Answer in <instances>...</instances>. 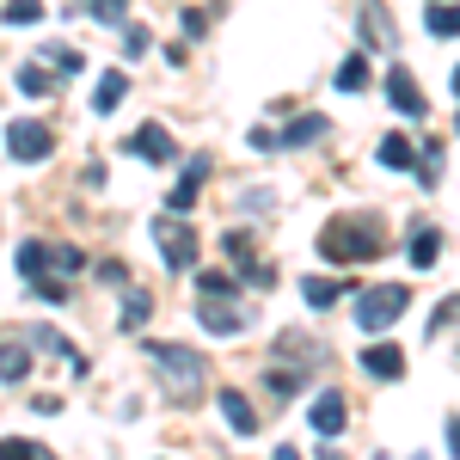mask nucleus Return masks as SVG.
<instances>
[{"label": "nucleus", "mask_w": 460, "mask_h": 460, "mask_svg": "<svg viewBox=\"0 0 460 460\" xmlns=\"http://www.w3.org/2000/svg\"><path fill=\"white\" fill-rule=\"evenodd\" d=\"M350 277H307V283H301V301H307V307H338V295H350Z\"/></svg>", "instance_id": "obj_13"}, {"label": "nucleus", "mask_w": 460, "mask_h": 460, "mask_svg": "<svg viewBox=\"0 0 460 460\" xmlns=\"http://www.w3.org/2000/svg\"><path fill=\"white\" fill-rule=\"evenodd\" d=\"M142 356H147L154 381H160V393L172 405H197L209 393V362L190 350V344H142Z\"/></svg>", "instance_id": "obj_1"}, {"label": "nucleus", "mask_w": 460, "mask_h": 460, "mask_svg": "<svg viewBox=\"0 0 460 460\" xmlns=\"http://www.w3.org/2000/svg\"><path fill=\"white\" fill-rule=\"evenodd\" d=\"M31 344H37V350H49V356H62L74 375H86V356L74 350V344L62 338V332H56V325H37V332H31Z\"/></svg>", "instance_id": "obj_14"}, {"label": "nucleus", "mask_w": 460, "mask_h": 460, "mask_svg": "<svg viewBox=\"0 0 460 460\" xmlns=\"http://www.w3.org/2000/svg\"><path fill=\"white\" fill-rule=\"evenodd\" d=\"M49 147H56V136H49L37 117H13V123H6V154H13V160H49Z\"/></svg>", "instance_id": "obj_6"}, {"label": "nucleus", "mask_w": 460, "mask_h": 460, "mask_svg": "<svg viewBox=\"0 0 460 460\" xmlns=\"http://www.w3.org/2000/svg\"><path fill=\"white\" fill-rule=\"evenodd\" d=\"M442 246H448V240H442L436 227H418V234H411V264H418V270H436Z\"/></svg>", "instance_id": "obj_20"}, {"label": "nucleus", "mask_w": 460, "mask_h": 460, "mask_svg": "<svg viewBox=\"0 0 460 460\" xmlns=\"http://www.w3.org/2000/svg\"><path fill=\"white\" fill-rule=\"evenodd\" d=\"M234 288H240V277H227V270H203V277H197V301H203V295H234Z\"/></svg>", "instance_id": "obj_30"}, {"label": "nucleus", "mask_w": 460, "mask_h": 460, "mask_svg": "<svg viewBox=\"0 0 460 460\" xmlns=\"http://www.w3.org/2000/svg\"><path fill=\"white\" fill-rule=\"evenodd\" d=\"M209 31V13H197V6H184V37H203Z\"/></svg>", "instance_id": "obj_35"}, {"label": "nucleus", "mask_w": 460, "mask_h": 460, "mask_svg": "<svg viewBox=\"0 0 460 460\" xmlns=\"http://www.w3.org/2000/svg\"><path fill=\"white\" fill-rule=\"evenodd\" d=\"M129 154H142L147 166H172V160H178V142L160 129V123H142V129L129 136Z\"/></svg>", "instance_id": "obj_8"}, {"label": "nucleus", "mask_w": 460, "mask_h": 460, "mask_svg": "<svg viewBox=\"0 0 460 460\" xmlns=\"http://www.w3.org/2000/svg\"><path fill=\"white\" fill-rule=\"evenodd\" d=\"M319 460H344V455H338V448H325V455H319Z\"/></svg>", "instance_id": "obj_38"}, {"label": "nucleus", "mask_w": 460, "mask_h": 460, "mask_svg": "<svg viewBox=\"0 0 460 460\" xmlns=\"http://www.w3.org/2000/svg\"><path fill=\"white\" fill-rule=\"evenodd\" d=\"M264 381H270V393H277V399H295V393L307 387V375H301V368H270Z\"/></svg>", "instance_id": "obj_28"}, {"label": "nucleus", "mask_w": 460, "mask_h": 460, "mask_svg": "<svg viewBox=\"0 0 460 460\" xmlns=\"http://www.w3.org/2000/svg\"><path fill=\"white\" fill-rule=\"evenodd\" d=\"M362 368H368L375 381H399V375H405V350H399V344H368V350H362Z\"/></svg>", "instance_id": "obj_12"}, {"label": "nucleus", "mask_w": 460, "mask_h": 460, "mask_svg": "<svg viewBox=\"0 0 460 460\" xmlns=\"http://www.w3.org/2000/svg\"><path fill=\"white\" fill-rule=\"evenodd\" d=\"M43 62H49L56 74H80V68H86L80 49H68V43H43Z\"/></svg>", "instance_id": "obj_26"}, {"label": "nucleus", "mask_w": 460, "mask_h": 460, "mask_svg": "<svg viewBox=\"0 0 460 460\" xmlns=\"http://www.w3.org/2000/svg\"><path fill=\"white\" fill-rule=\"evenodd\" d=\"M448 325H455V301H442V307H436V319H429V344H436Z\"/></svg>", "instance_id": "obj_34"}, {"label": "nucleus", "mask_w": 460, "mask_h": 460, "mask_svg": "<svg viewBox=\"0 0 460 460\" xmlns=\"http://www.w3.org/2000/svg\"><path fill=\"white\" fill-rule=\"evenodd\" d=\"M221 246H227V258H234V264H246V258H252V234H240V227H234Z\"/></svg>", "instance_id": "obj_33"}, {"label": "nucleus", "mask_w": 460, "mask_h": 460, "mask_svg": "<svg viewBox=\"0 0 460 460\" xmlns=\"http://www.w3.org/2000/svg\"><path fill=\"white\" fill-rule=\"evenodd\" d=\"M405 307H411V288L405 283H375V288L356 295V325H362V332H387Z\"/></svg>", "instance_id": "obj_3"}, {"label": "nucleus", "mask_w": 460, "mask_h": 460, "mask_svg": "<svg viewBox=\"0 0 460 460\" xmlns=\"http://www.w3.org/2000/svg\"><path fill=\"white\" fill-rule=\"evenodd\" d=\"M307 418H314V429L332 442V436H344V424H350V399H344L338 387H325V393L314 399V411H307Z\"/></svg>", "instance_id": "obj_7"}, {"label": "nucleus", "mask_w": 460, "mask_h": 460, "mask_svg": "<svg viewBox=\"0 0 460 460\" xmlns=\"http://www.w3.org/2000/svg\"><path fill=\"white\" fill-rule=\"evenodd\" d=\"M411 160H418V147L405 142V136H387V142H381V166H387V172H405Z\"/></svg>", "instance_id": "obj_24"}, {"label": "nucleus", "mask_w": 460, "mask_h": 460, "mask_svg": "<svg viewBox=\"0 0 460 460\" xmlns=\"http://www.w3.org/2000/svg\"><path fill=\"white\" fill-rule=\"evenodd\" d=\"M147 43H154V37H147V31H142V25H129V31H123V49H129V56H142Z\"/></svg>", "instance_id": "obj_36"}, {"label": "nucleus", "mask_w": 460, "mask_h": 460, "mask_svg": "<svg viewBox=\"0 0 460 460\" xmlns=\"http://www.w3.org/2000/svg\"><path fill=\"white\" fill-rule=\"evenodd\" d=\"M221 418L234 436H258V411H252V399L240 387H221Z\"/></svg>", "instance_id": "obj_10"}, {"label": "nucleus", "mask_w": 460, "mask_h": 460, "mask_svg": "<svg viewBox=\"0 0 460 460\" xmlns=\"http://www.w3.org/2000/svg\"><path fill=\"white\" fill-rule=\"evenodd\" d=\"M387 99H393V111H399V117H424V93H418V80H411V74L405 68H387Z\"/></svg>", "instance_id": "obj_9"}, {"label": "nucleus", "mask_w": 460, "mask_h": 460, "mask_svg": "<svg viewBox=\"0 0 460 460\" xmlns=\"http://www.w3.org/2000/svg\"><path fill=\"white\" fill-rule=\"evenodd\" d=\"M49 270H56L62 283H68V277H80V270H86V252H80V246H56V258H49Z\"/></svg>", "instance_id": "obj_27"}, {"label": "nucleus", "mask_w": 460, "mask_h": 460, "mask_svg": "<svg viewBox=\"0 0 460 460\" xmlns=\"http://www.w3.org/2000/svg\"><path fill=\"white\" fill-rule=\"evenodd\" d=\"M203 178H209V160L197 154V160H190V172L172 184V197H166V215H184V209H190V203H197V190H203Z\"/></svg>", "instance_id": "obj_11"}, {"label": "nucleus", "mask_w": 460, "mask_h": 460, "mask_svg": "<svg viewBox=\"0 0 460 460\" xmlns=\"http://www.w3.org/2000/svg\"><path fill=\"white\" fill-rule=\"evenodd\" d=\"M25 375H31V350L6 338V344H0V381H6V387H19Z\"/></svg>", "instance_id": "obj_16"}, {"label": "nucleus", "mask_w": 460, "mask_h": 460, "mask_svg": "<svg viewBox=\"0 0 460 460\" xmlns=\"http://www.w3.org/2000/svg\"><path fill=\"white\" fill-rule=\"evenodd\" d=\"M154 246L166 258V270H190L197 264V234L184 215H154Z\"/></svg>", "instance_id": "obj_4"}, {"label": "nucleus", "mask_w": 460, "mask_h": 460, "mask_svg": "<svg viewBox=\"0 0 460 460\" xmlns=\"http://www.w3.org/2000/svg\"><path fill=\"white\" fill-rule=\"evenodd\" d=\"M19 93L25 99H56V74H43V62L37 68H19Z\"/></svg>", "instance_id": "obj_23"}, {"label": "nucleus", "mask_w": 460, "mask_h": 460, "mask_svg": "<svg viewBox=\"0 0 460 460\" xmlns=\"http://www.w3.org/2000/svg\"><path fill=\"white\" fill-rule=\"evenodd\" d=\"M381 246H387V227L375 215H338V221L319 227V252L332 264H368Z\"/></svg>", "instance_id": "obj_2"}, {"label": "nucleus", "mask_w": 460, "mask_h": 460, "mask_svg": "<svg viewBox=\"0 0 460 460\" xmlns=\"http://www.w3.org/2000/svg\"><path fill=\"white\" fill-rule=\"evenodd\" d=\"M123 6H129V0H86V13H93L99 25H117V19H123Z\"/></svg>", "instance_id": "obj_32"}, {"label": "nucleus", "mask_w": 460, "mask_h": 460, "mask_svg": "<svg viewBox=\"0 0 460 460\" xmlns=\"http://www.w3.org/2000/svg\"><path fill=\"white\" fill-rule=\"evenodd\" d=\"M338 93H368V56H344L338 62Z\"/></svg>", "instance_id": "obj_21"}, {"label": "nucleus", "mask_w": 460, "mask_h": 460, "mask_svg": "<svg viewBox=\"0 0 460 460\" xmlns=\"http://www.w3.org/2000/svg\"><path fill=\"white\" fill-rule=\"evenodd\" d=\"M424 25H429V37H455V6H448V0H436V6L424 13Z\"/></svg>", "instance_id": "obj_31"}, {"label": "nucleus", "mask_w": 460, "mask_h": 460, "mask_svg": "<svg viewBox=\"0 0 460 460\" xmlns=\"http://www.w3.org/2000/svg\"><path fill=\"white\" fill-rule=\"evenodd\" d=\"M147 314H154V295H147V288H123V314H117V325H123V332H142Z\"/></svg>", "instance_id": "obj_19"}, {"label": "nucleus", "mask_w": 460, "mask_h": 460, "mask_svg": "<svg viewBox=\"0 0 460 460\" xmlns=\"http://www.w3.org/2000/svg\"><path fill=\"white\" fill-rule=\"evenodd\" d=\"M123 93H129V74L111 68L105 80H99V99H93V111H99V117H105V111H117V105H123Z\"/></svg>", "instance_id": "obj_22"}, {"label": "nucleus", "mask_w": 460, "mask_h": 460, "mask_svg": "<svg viewBox=\"0 0 460 460\" xmlns=\"http://www.w3.org/2000/svg\"><path fill=\"white\" fill-rule=\"evenodd\" d=\"M362 37H368L375 49H381V43L393 49V19L381 13V0H362Z\"/></svg>", "instance_id": "obj_18"}, {"label": "nucleus", "mask_w": 460, "mask_h": 460, "mask_svg": "<svg viewBox=\"0 0 460 460\" xmlns=\"http://www.w3.org/2000/svg\"><path fill=\"white\" fill-rule=\"evenodd\" d=\"M0 460H49V455H43V442H31V436H0Z\"/></svg>", "instance_id": "obj_25"}, {"label": "nucleus", "mask_w": 460, "mask_h": 460, "mask_svg": "<svg viewBox=\"0 0 460 460\" xmlns=\"http://www.w3.org/2000/svg\"><path fill=\"white\" fill-rule=\"evenodd\" d=\"M325 129H332V117H301V123H288L283 136H277V147H314Z\"/></svg>", "instance_id": "obj_17"}, {"label": "nucleus", "mask_w": 460, "mask_h": 460, "mask_svg": "<svg viewBox=\"0 0 460 460\" xmlns=\"http://www.w3.org/2000/svg\"><path fill=\"white\" fill-rule=\"evenodd\" d=\"M49 258H56V246H43V240H25V246H19V277H25V283H43V277H56V270H49Z\"/></svg>", "instance_id": "obj_15"}, {"label": "nucleus", "mask_w": 460, "mask_h": 460, "mask_svg": "<svg viewBox=\"0 0 460 460\" xmlns=\"http://www.w3.org/2000/svg\"><path fill=\"white\" fill-rule=\"evenodd\" d=\"M197 319H203V332H215V338H240L246 332V307L234 295H203L197 301Z\"/></svg>", "instance_id": "obj_5"}, {"label": "nucleus", "mask_w": 460, "mask_h": 460, "mask_svg": "<svg viewBox=\"0 0 460 460\" xmlns=\"http://www.w3.org/2000/svg\"><path fill=\"white\" fill-rule=\"evenodd\" d=\"M0 19H6V25H37V19H43V0H6Z\"/></svg>", "instance_id": "obj_29"}, {"label": "nucleus", "mask_w": 460, "mask_h": 460, "mask_svg": "<svg viewBox=\"0 0 460 460\" xmlns=\"http://www.w3.org/2000/svg\"><path fill=\"white\" fill-rule=\"evenodd\" d=\"M270 460H301V455H295V448H277V455H270Z\"/></svg>", "instance_id": "obj_37"}]
</instances>
